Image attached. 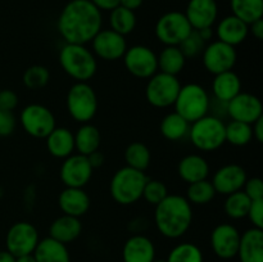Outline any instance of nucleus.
<instances>
[{"mask_svg":"<svg viewBox=\"0 0 263 262\" xmlns=\"http://www.w3.org/2000/svg\"><path fill=\"white\" fill-rule=\"evenodd\" d=\"M123 262H153L156 259L154 243L144 234L131 235L122 248Z\"/></svg>","mask_w":263,"mask_h":262,"instance_id":"obj_20","label":"nucleus"},{"mask_svg":"<svg viewBox=\"0 0 263 262\" xmlns=\"http://www.w3.org/2000/svg\"><path fill=\"white\" fill-rule=\"evenodd\" d=\"M74 136V149L82 156H89L92 152L98 151L102 141L100 131L98 130L97 126L91 123H81L77 128Z\"/></svg>","mask_w":263,"mask_h":262,"instance_id":"obj_29","label":"nucleus"},{"mask_svg":"<svg viewBox=\"0 0 263 262\" xmlns=\"http://www.w3.org/2000/svg\"><path fill=\"white\" fill-rule=\"evenodd\" d=\"M39 231L32 223L27 221H20L13 223L5 235V247L7 251L14 257L32 254L37 246Z\"/></svg>","mask_w":263,"mask_h":262,"instance_id":"obj_11","label":"nucleus"},{"mask_svg":"<svg viewBox=\"0 0 263 262\" xmlns=\"http://www.w3.org/2000/svg\"><path fill=\"white\" fill-rule=\"evenodd\" d=\"M247 217L249 218L253 228L263 230V199L252 200Z\"/></svg>","mask_w":263,"mask_h":262,"instance_id":"obj_44","label":"nucleus"},{"mask_svg":"<svg viewBox=\"0 0 263 262\" xmlns=\"http://www.w3.org/2000/svg\"><path fill=\"white\" fill-rule=\"evenodd\" d=\"M167 262H203V252L197 244L189 243H180L175 246L168 253L166 259Z\"/></svg>","mask_w":263,"mask_h":262,"instance_id":"obj_38","label":"nucleus"},{"mask_svg":"<svg viewBox=\"0 0 263 262\" xmlns=\"http://www.w3.org/2000/svg\"><path fill=\"white\" fill-rule=\"evenodd\" d=\"M32 254L36 262H71L66 244L54 240L50 236L40 239Z\"/></svg>","mask_w":263,"mask_h":262,"instance_id":"obj_28","label":"nucleus"},{"mask_svg":"<svg viewBox=\"0 0 263 262\" xmlns=\"http://www.w3.org/2000/svg\"><path fill=\"white\" fill-rule=\"evenodd\" d=\"M82 233V223L80 218L73 216L62 215L57 217L49 228V236L63 244L72 243Z\"/></svg>","mask_w":263,"mask_h":262,"instance_id":"obj_25","label":"nucleus"},{"mask_svg":"<svg viewBox=\"0 0 263 262\" xmlns=\"http://www.w3.org/2000/svg\"><path fill=\"white\" fill-rule=\"evenodd\" d=\"M192 31V26L184 13L177 10L161 15L154 28L156 38L164 46H179Z\"/></svg>","mask_w":263,"mask_h":262,"instance_id":"obj_9","label":"nucleus"},{"mask_svg":"<svg viewBox=\"0 0 263 262\" xmlns=\"http://www.w3.org/2000/svg\"><path fill=\"white\" fill-rule=\"evenodd\" d=\"M167 195H168V189H167L166 184L163 181H161V180L148 179V181L144 185L141 198H144L146 203L156 207Z\"/></svg>","mask_w":263,"mask_h":262,"instance_id":"obj_41","label":"nucleus"},{"mask_svg":"<svg viewBox=\"0 0 263 262\" xmlns=\"http://www.w3.org/2000/svg\"><path fill=\"white\" fill-rule=\"evenodd\" d=\"M189 128L190 123L176 112H171L164 116L159 125L162 136L170 141H179L186 138Z\"/></svg>","mask_w":263,"mask_h":262,"instance_id":"obj_30","label":"nucleus"},{"mask_svg":"<svg viewBox=\"0 0 263 262\" xmlns=\"http://www.w3.org/2000/svg\"><path fill=\"white\" fill-rule=\"evenodd\" d=\"M15 126H17V120L14 113L0 108V138L12 135L15 130Z\"/></svg>","mask_w":263,"mask_h":262,"instance_id":"obj_42","label":"nucleus"},{"mask_svg":"<svg viewBox=\"0 0 263 262\" xmlns=\"http://www.w3.org/2000/svg\"><path fill=\"white\" fill-rule=\"evenodd\" d=\"M58 205L63 215L80 218L89 211L90 197L84 188H64L59 193Z\"/></svg>","mask_w":263,"mask_h":262,"instance_id":"obj_21","label":"nucleus"},{"mask_svg":"<svg viewBox=\"0 0 263 262\" xmlns=\"http://www.w3.org/2000/svg\"><path fill=\"white\" fill-rule=\"evenodd\" d=\"M198 32H199V35L202 36V39L205 41V43H208V41H210L211 39H212V36H213L212 27L203 28V30H199V31H198Z\"/></svg>","mask_w":263,"mask_h":262,"instance_id":"obj_52","label":"nucleus"},{"mask_svg":"<svg viewBox=\"0 0 263 262\" xmlns=\"http://www.w3.org/2000/svg\"><path fill=\"white\" fill-rule=\"evenodd\" d=\"M233 15L251 25L263 15V0H230Z\"/></svg>","mask_w":263,"mask_h":262,"instance_id":"obj_32","label":"nucleus"},{"mask_svg":"<svg viewBox=\"0 0 263 262\" xmlns=\"http://www.w3.org/2000/svg\"><path fill=\"white\" fill-rule=\"evenodd\" d=\"M248 28H249V33H252L254 39H257V40H262L263 39V20L262 18L258 21H254V22H252L251 25H248Z\"/></svg>","mask_w":263,"mask_h":262,"instance_id":"obj_49","label":"nucleus"},{"mask_svg":"<svg viewBox=\"0 0 263 262\" xmlns=\"http://www.w3.org/2000/svg\"><path fill=\"white\" fill-rule=\"evenodd\" d=\"M67 109L72 120L79 123H89L98 110V97L91 85L76 82L67 92Z\"/></svg>","mask_w":263,"mask_h":262,"instance_id":"obj_7","label":"nucleus"},{"mask_svg":"<svg viewBox=\"0 0 263 262\" xmlns=\"http://www.w3.org/2000/svg\"><path fill=\"white\" fill-rule=\"evenodd\" d=\"M244 193L251 200L263 199V182L259 177H251L247 179L246 184L243 186Z\"/></svg>","mask_w":263,"mask_h":262,"instance_id":"obj_43","label":"nucleus"},{"mask_svg":"<svg viewBox=\"0 0 263 262\" xmlns=\"http://www.w3.org/2000/svg\"><path fill=\"white\" fill-rule=\"evenodd\" d=\"M15 262H36L33 254H26V256L15 257Z\"/></svg>","mask_w":263,"mask_h":262,"instance_id":"obj_54","label":"nucleus"},{"mask_svg":"<svg viewBox=\"0 0 263 262\" xmlns=\"http://www.w3.org/2000/svg\"><path fill=\"white\" fill-rule=\"evenodd\" d=\"M59 64L76 82H87L98 69L97 57L82 44H64L59 51Z\"/></svg>","mask_w":263,"mask_h":262,"instance_id":"obj_3","label":"nucleus"},{"mask_svg":"<svg viewBox=\"0 0 263 262\" xmlns=\"http://www.w3.org/2000/svg\"><path fill=\"white\" fill-rule=\"evenodd\" d=\"M205 45H207V43L203 40L202 36L199 35V32H198L197 30H193L192 32L187 35V38L180 44L179 48L180 50L182 51L185 58L195 59L198 58V57L202 55Z\"/></svg>","mask_w":263,"mask_h":262,"instance_id":"obj_40","label":"nucleus"},{"mask_svg":"<svg viewBox=\"0 0 263 262\" xmlns=\"http://www.w3.org/2000/svg\"><path fill=\"white\" fill-rule=\"evenodd\" d=\"M20 122L26 134L36 139H45L54 128L55 117L48 107L43 104H28L21 110Z\"/></svg>","mask_w":263,"mask_h":262,"instance_id":"obj_10","label":"nucleus"},{"mask_svg":"<svg viewBox=\"0 0 263 262\" xmlns=\"http://www.w3.org/2000/svg\"><path fill=\"white\" fill-rule=\"evenodd\" d=\"M252 139H253L252 125L239 122V121H231L225 126V140L226 143L231 144V145H248Z\"/></svg>","mask_w":263,"mask_h":262,"instance_id":"obj_37","label":"nucleus"},{"mask_svg":"<svg viewBox=\"0 0 263 262\" xmlns=\"http://www.w3.org/2000/svg\"><path fill=\"white\" fill-rule=\"evenodd\" d=\"M49 80H50V72L41 64H33L28 67L22 76L23 85L30 90L43 89L49 84Z\"/></svg>","mask_w":263,"mask_h":262,"instance_id":"obj_39","label":"nucleus"},{"mask_svg":"<svg viewBox=\"0 0 263 262\" xmlns=\"http://www.w3.org/2000/svg\"><path fill=\"white\" fill-rule=\"evenodd\" d=\"M148 223L149 222L144 217H136L128 222V230L133 231L134 235L135 234H143V231H145L146 228H148Z\"/></svg>","mask_w":263,"mask_h":262,"instance_id":"obj_46","label":"nucleus"},{"mask_svg":"<svg viewBox=\"0 0 263 262\" xmlns=\"http://www.w3.org/2000/svg\"><path fill=\"white\" fill-rule=\"evenodd\" d=\"M157 63L159 72L177 76L184 69L186 58L179 46H164L157 55Z\"/></svg>","mask_w":263,"mask_h":262,"instance_id":"obj_31","label":"nucleus"},{"mask_svg":"<svg viewBox=\"0 0 263 262\" xmlns=\"http://www.w3.org/2000/svg\"><path fill=\"white\" fill-rule=\"evenodd\" d=\"M151 151L141 141H133L125 151L126 166L138 171H145L151 164Z\"/></svg>","mask_w":263,"mask_h":262,"instance_id":"obj_33","label":"nucleus"},{"mask_svg":"<svg viewBox=\"0 0 263 262\" xmlns=\"http://www.w3.org/2000/svg\"><path fill=\"white\" fill-rule=\"evenodd\" d=\"M0 262H15V257L10 254L7 249L0 251Z\"/></svg>","mask_w":263,"mask_h":262,"instance_id":"obj_53","label":"nucleus"},{"mask_svg":"<svg viewBox=\"0 0 263 262\" xmlns=\"http://www.w3.org/2000/svg\"><path fill=\"white\" fill-rule=\"evenodd\" d=\"M18 105V95L13 90L4 89L0 90V108L4 110H13Z\"/></svg>","mask_w":263,"mask_h":262,"instance_id":"obj_45","label":"nucleus"},{"mask_svg":"<svg viewBox=\"0 0 263 262\" xmlns=\"http://www.w3.org/2000/svg\"><path fill=\"white\" fill-rule=\"evenodd\" d=\"M249 35V28L246 22L236 18L235 15H228L218 22L216 27V36L217 40L229 44L231 46H236L244 43Z\"/></svg>","mask_w":263,"mask_h":262,"instance_id":"obj_23","label":"nucleus"},{"mask_svg":"<svg viewBox=\"0 0 263 262\" xmlns=\"http://www.w3.org/2000/svg\"><path fill=\"white\" fill-rule=\"evenodd\" d=\"M193 208L187 199L179 194H168L154 210V225L168 239H179L190 229Z\"/></svg>","mask_w":263,"mask_h":262,"instance_id":"obj_2","label":"nucleus"},{"mask_svg":"<svg viewBox=\"0 0 263 262\" xmlns=\"http://www.w3.org/2000/svg\"><path fill=\"white\" fill-rule=\"evenodd\" d=\"M102 12L90 0H71L62 9L57 28L64 43L86 45L102 30Z\"/></svg>","mask_w":263,"mask_h":262,"instance_id":"obj_1","label":"nucleus"},{"mask_svg":"<svg viewBox=\"0 0 263 262\" xmlns=\"http://www.w3.org/2000/svg\"><path fill=\"white\" fill-rule=\"evenodd\" d=\"M177 174L187 184L205 180L210 175V164L200 154H187L180 159Z\"/></svg>","mask_w":263,"mask_h":262,"instance_id":"obj_24","label":"nucleus"},{"mask_svg":"<svg viewBox=\"0 0 263 262\" xmlns=\"http://www.w3.org/2000/svg\"><path fill=\"white\" fill-rule=\"evenodd\" d=\"M251 203L252 200L247 197L246 193L243 190H239V192L226 195L223 210H225L228 217L233 218V220H240V218L247 217Z\"/></svg>","mask_w":263,"mask_h":262,"instance_id":"obj_36","label":"nucleus"},{"mask_svg":"<svg viewBox=\"0 0 263 262\" xmlns=\"http://www.w3.org/2000/svg\"><path fill=\"white\" fill-rule=\"evenodd\" d=\"M252 133H253V139H256V141L262 143L263 141V116L261 118L256 121L254 123H252Z\"/></svg>","mask_w":263,"mask_h":262,"instance_id":"obj_50","label":"nucleus"},{"mask_svg":"<svg viewBox=\"0 0 263 262\" xmlns=\"http://www.w3.org/2000/svg\"><path fill=\"white\" fill-rule=\"evenodd\" d=\"M174 107L175 112L189 123H193L208 115V110L211 109V98L202 85L190 82L181 86Z\"/></svg>","mask_w":263,"mask_h":262,"instance_id":"obj_6","label":"nucleus"},{"mask_svg":"<svg viewBox=\"0 0 263 262\" xmlns=\"http://www.w3.org/2000/svg\"><path fill=\"white\" fill-rule=\"evenodd\" d=\"M98 9L102 12V10H107L110 12L115 8H117L120 5V0H90Z\"/></svg>","mask_w":263,"mask_h":262,"instance_id":"obj_47","label":"nucleus"},{"mask_svg":"<svg viewBox=\"0 0 263 262\" xmlns=\"http://www.w3.org/2000/svg\"><path fill=\"white\" fill-rule=\"evenodd\" d=\"M141 4H143V0H120L121 7L133 10V12L139 9L141 7Z\"/></svg>","mask_w":263,"mask_h":262,"instance_id":"obj_51","label":"nucleus"},{"mask_svg":"<svg viewBox=\"0 0 263 262\" xmlns=\"http://www.w3.org/2000/svg\"><path fill=\"white\" fill-rule=\"evenodd\" d=\"M86 157H87V159H89V162H90V164H91L92 169H99V167H102L105 162L104 154H103L102 152H99V149L95 152H92L91 154H89V156H86Z\"/></svg>","mask_w":263,"mask_h":262,"instance_id":"obj_48","label":"nucleus"},{"mask_svg":"<svg viewBox=\"0 0 263 262\" xmlns=\"http://www.w3.org/2000/svg\"><path fill=\"white\" fill-rule=\"evenodd\" d=\"M153 262H167L166 259H154Z\"/></svg>","mask_w":263,"mask_h":262,"instance_id":"obj_55","label":"nucleus"},{"mask_svg":"<svg viewBox=\"0 0 263 262\" xmlns=\"http://www.w3.org/2000/svg\"><path fill=\"white\" fill-rule=\"evenodd\" d=\"M247 171L243 166L236 163H229L220 167L212 177V185L216 193L221 195H229L239 192L246 184Z\"/></svg>","mask_w":263,"mask_h":262,"instance_id":"obj_18","label":"nucleus"},{"mask_svg":"<svg viewBox=\"0 0 263 262\" xmlns=\"http://www.w3.org/2000/svg\"><path fill=\"white\" fill-rule=\"evenodd\" d=\"M240 235L233 223H218L211 233V247L218 258L231 259L238 254Z\"/></svg>","mask_w":263,"mask_h":262,"instance_id":"obj_16","label":"nucleus"},{"mask_svg":"<svg viewBox=\"0 0 263 262\" xmlns=\"http://www.w3.org/2000/svg\"><path fill=\"white\" fill-rule=\"evenodd\" d=\"M48 152L55 158L64 159L73 154L74 136L67 127H55L45 138Z\"/></svg>","mask_w":263,"mask_h":262,"instance_id":"obj_27","label":"nucleus"},{"mask_svg":"<svg viewBox=\"0 0 263 262\" xmlns=\"http://www.w3.org/2000/svg\"><path fill=\"white\" fill-rule=\"evenodd\" d=\"M91 49L97 58L105 62H115L125 55L127 50V41L125 36L110 28L100 30L91 40Z\"/></svg>","mask_w":263,"mask_h":262,"instance_id":"obj_14","label":"nucleus"},{"mask_svg":"<svg viewBox=\"0 0 263 262\" xmlns=\"http://www.w3.org/2000/svg\"><path fill=\"white\" fill-rule=\"evenodd\" d=\"M122 58L125 68L134 77L148 80L158 72L157 54L145 45H134L127 48Z\"/></svg>","mask_w":263,"mask_h":262,"instance_id":"obj_13","label":"nucleus"},{"mask_svg":"<svg viewBox=\"0 0 263 262\" xmlns=\"http://www.w3.org/2000/svg\"><path fill=\"white\" fill-rule=\"evenodd\" d=\"M241 91V80L234 71L215 74L212 81V92L216 100L229 103Z\"/></svg>","mask_w":263,"mask_h":262,"instance_id":"obj_26","label":"nucleus"},{"mask_svg":"<svg viewBox=\"0 0 263 262\" xmlns=\"http://www.w3.org/2000/svg\"><path fill=\"white\" fill-rule=\"evenodd\" d=\"M181 86L177 76L157 72L146 82L145 99L154 108H168L174 105Z\"/></svg>","mask_w":263,"mask_h":262,"instance_id":"obj_8","label":"nucleus"},{"mask_svg":"<svg viewBox=\"0 0 263 262\" xmlns=\"http://www.w3.org/2000/svg\"><path fill=\"white\" fill-rule=\"evenodd\" d=\"M240 262H263V230L251 228L240 235L238 254Z\"/></svg>","mask_w":263,"mask_h":262,"instance_id":"obj_22","label":"nucleus"},{"mask_svg":"<svg viewBox=\"0 0 263 262\" xmlns=\"http://www.w3.org/2000/svg\"><path fill=\"white\" fill-rule=\"evenodd\" d=\"M92 171L87 157L77 153L64 158L59 176L66 188H84L91 180Z\"/></svg>","mask_w":263,"mask_h":262,"instance_id":"obj_15","label":"nucleus"},{"mask_svg":"<svg viewBox=\"0 0 263 262\" xmlns=\"http://www.w3.org/2000/svg\"><path fill=\"white\" fill-rule=\"evenodd\" d=\"M149 177L144 171L125 166L117 170L109 182V193L116 203L131 205L141 199L143 189Z\"/></svg>","mask_w":263,"mask_h":262,"instance_id":"obj_4","label":"nucleus"},{"mask_svg":"<svg viewBox=\"0 0 263 262\" xmlns=\"http://www.w3.org/2000/svg\"><path fill=\"white\" fill-rule=\"evenodd\" d=\"M216 190L210 180H200V181L192 182L186 189V199L190 204L204 205L212 202L216 197Z\"/></svg>","mask_w":263,"mask_h":262,"instance_id":"obj_35","label":"nucleus"},{"mask_svg":"<svg viewBox=\"0 0 263 262\" xmlns=\"http://www.w3.org/2000/svg\"><path fill=\"white\" fill-rule=\"evenodd\" d=\"M200 57L204 68L212 74L233 71L238 61L235 46H231L220 40L207 44Z\"/></svg>","mask_w":263,"mask_h":262,"instance_id":"obj_12","label":"nucleus"},{"mask_svg":"<svg viewBox=\"0 0 263 262\" xmlns=\"http://www.w3.org/2000/svg\"><path fill=\"white\" fill-rule=\"evenodd\" d=\"M228 116L233 121L252 125L263 116L262 102L251 92L240 91L228 103Z\"/></svg>","mask_w":263,"mask_h":262,"instance_id":"obj_17","label":"nucleus"},{"mask_svg":"<svg viewBox=\"0 0 263 262\" xmlns=\"http://www.w3.org/2000/svg\"><path fill=\"white\" fill-rule=\"evenodd\" d=\"M184 14L193 30L210 28L217 21V3L216 0H189Z\"/></svg>","mask_w":263,"mask_h":262,"instance_id":"obj_19","label":"nucleus"},{"mask_svg":"<svg viewBox=\"0 0 263 262\" xmlns=\"http://www.w3.org/2000/svg\"><path fill=\"white\" fill-rule=\"evenodd\" d=\"M110 30L116 31L120 35L126 36L133 32L136 27V15L133 10L118 5L109 14Z\"/></svg>","mask_w":263,"mask_h":262,"instance_id":"obj_34","label":"nucleus"},{"mask_svg":"<svg viewBox=\"0 0 263 262\" xmlns=\"http://www.w3.org/2000/svg\"><path fill=\"white\" fill-rule=\"evenodd\" d=\"M225 126V122L221 118L207 115L190 123L187 136L193 145L199 151H217L226 143Z\"/></svg>","mask_w":263,"mask_h":262,"instance_id":"obj_5","label":"nucleus"}]
</instances>
